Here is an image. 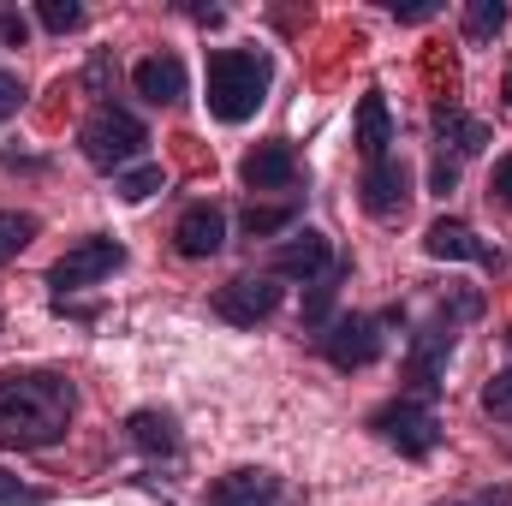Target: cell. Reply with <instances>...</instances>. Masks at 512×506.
I'll use <instances>...</instances> for the list:
<instances>
[{
	"label": "cell",
	"instance_id": "obj_1",
	"mask_svg": "<svg viewBox=\"0 0 512 506\" xmlns=\"http://www.w3.org/2000/svg\"><path fill=\"white\" fill-rule=\"evenodd\" d=\"M72 411H78V393L66 376H48V370L0 376V447H18V453L54 447L66 441Z\"/></svg>",
	"mask_w": 512,
	"mask_h": 506
},
{
	"label": "cell",
	"instance_id": "obj_2",
	"mask_svg": "<svg viewBox=\"0 0 512 506\" xmlns=\"http://www.w3.org/2000/svg\"><path fill=\"white\" fill-rule=\"evenodd\" d=\"M268 78H274V60L262 48H215L209 54V114L221 126H245L268 102Z\"/></svg>",
	"mask_w": 512,
	"mask_h": 506
},
{
	"label": "cell",
	"instance_id": "obj_3",
	"mask_svg": "<svg viewBox=\"0 0 512 506\" xmlns=\"http://www.w3.org/2000/svg\"><path fill=\"white\" fill-rule=\"evenodd\" d=\"M78 149H84V161L90 167H102V173H126L131 161H143V149H149V126L126 114V108H96L84 126H78Z\"/></svg>",
	"mask_w": 512,
	"mask_h": 506
},
{
	"label": "cell",
	"instance_id": "obj_4",
	"mask_svg": "<svg viewBox=\"0 0 512 506\" xmlns=\"http://www.w3.org/2000/svg\"><path fill=\"white\" fill-rule=\"evenodd\" d=\"M370 429L382 435L387 447H399L405 459H429L435 447H441V417H435V399H411V393H399V399H387L370 411Z\"/></svg>",
	"mask_w": 512,
	"mask_h": 506
},
{
	"label": "cell",
	"instance_id": "obj_5",
	"mask_svg": "<svg viewBox=\"0 0 512 506\" xmlns=\"http://www.w3.org/2000/svg\"><path fill=\"white\" fill-rule=\"evenodd\" d=\"M114 268H126V245H120V239H108V233H90V239H78L72 251L48 268V286L66 298V292H84V286L108 280Z\"/></svg>",
	"mask_w": 512,
	"mask_h": 506
},
{
	"label": "cell",
	"instance_id": "obj_6",
	"mask_svg": "<svg viewBox=\"0 0 512 506\" xmlns=\"http://www.w3.org/2000/svg\"><path fill=\"white\" fill-rule=\"evenodd\" d=\"M387 352V334L376 316H334L328 334H322V358L334 370H370Z\"/></svg>",
	"mask_w": 512,
	"mask_h": 506
},
{
	"label": "cell",
	"instance_id": "obj_7",
	"mask_svg": "<svg viewBox=\"0 0 512 506\" xmlns=\"http://www.w3.org/2000/svg\"><path fill=\"white\" fill-rule=\"evenodd\" d=\"M280 310V280L274 274H239L215 292V316L233 322V328H256Z\"/></svg>",
	"mask_w": 512,
	"mask_h": 506
},
{
	"label": "cell",
	"instance_id": "obj_8",
	"mask_svg": "<svg viewBox=\"0 0 512 506\" xmlns=\"http://www.w3.org/2000/svg\"><path fill=\"white\" fill-rule=\"evenodd\" d=\"M334 268V245L316 233V227H298V233H286L274 251H268V268L262 274H274V280H322Z\"/></svg>",
	"mask_w": 512,
	"mask_h": 506
},
{
	"label": "cell",
	"instance_id": "obj_9",
	"mask_svg": "<svg viewBox=\"0 0 512 506\" xmlns=\"http://www.w3.org/2000/svg\"><path fill=\"white\" fill-rule=\"evenodd\" d=\"M358 203H364L376 221H399V215H405V203H411V167H405L399 155L370 161V167H364V179H358Z\"/></svg>",
	"mask_w": 512,
	"mask_h": 506
},
{
	"label": "cell",
	"instance_id": "obj_10",
	"mask_svg": "<svg viewBox=\"0 0 512 506\" xmlns=\"http://www.w3.org/2000/svg\"><path fill=\"white\" fill-rule=\"evenodd\" d=\"M423 251L435 256V262H483V268H501V256L489 251L465 221H447V215L423 227Z\"/></svg>",
	"mask_w": 512,
	"mask_h": 506
},
{
	"label": "cell",
	"instance_id": "obj_11",
	"mask_svg": "<svg viewBox=\"0 0 512 506\" xmlns=\"http://www.w3.org/2000/svg\"><path fill=\"white\" fill-rule=\"evenodd\" d=\"M131 84L149 108H179L185 102V60L179 54H149L131 66Z\"/></svg>",
	"mask_w": 512,
	"mask_h": 506
},
{
	"label": "cell",
	"instance_id": "obj_12",
	"mask_svg": "<svg viewBox=\"0 0 512 506\" xmlns=\"http://www.w3.org/2000/svg\"><path fill=\"white\" fill-rule=\"evenodd\" d=\"M173 245H179V256H215L221 245H227V215L215 209V203H191L185 215H179V227H173Z\"/></svg>",
	"mask_w": 512,
	"mask_h": 506
},
{
	"label": "cell",
	"instance_id": "obj_13",
	"mask_svg": "<svg viewBox=\"0 0 512 506\" xmlns=\"http://www.w3.org/2000/svg\"><path fill=\"white\" fill-rule=\"evenodd\" d=\"M209 506H286V489L274 471H227L209 483Z\"/></svg>",
	"mask_w": 512,
	"mask_h": 506
},
{
	"label": "cell",
	"instance_id": "obj_14",
	"mask_svg": "<svg viewBox=\"0 0 512 506\" xmlns=\"http://www.w3.org/2000/svg\"><path fill=\"white\" fill-rule=\"evenodd\" d=\"M239 179H245L251 191H286V185L298 179V155H292V143H256L251 155L239 161Z\"/></svg>",
	"mask_w": 512,
	"mask_h": 506
},
{
	"label": "cell",
	"instance_id": "obj_15",
	"mask_svg": "<svg viewBox=\"0 0 512 506\" xmlns=\"http://www.w3.org/2000/svg\"><path fill=\"white\" fill-rule=\"evenodd\" d=\"M387 143H393L387 96H382V90H364V102H358V149H364V167H370V161H382V155H393Z\"/></svg>",
	"mask_w": 512,
	"mask_h": 506
},
{
	"label": "cell",
	"instance_id": "obj_16",
	"mask_svg": "<svg viewBox=\"0 0 512 506\" xmlns=\"http://www.w3.org/2000/svg\"><path fill=\"white\" fill-rule=\"evenodd\" d=\"M126 435H131V447H143V453H179V423L167 411H131Z\"/></svg>",
	"mask_w": 512,
	"mask_h": 506
},
{
	"label": "cell",
	"instance_id": "obj_17",
	"mask_svg": "<svg viewBox=\"0 0 512 506\" xmlns=\"http://www.w3.org/2000/svg\"><path fill=\"white\" fill-rule=\"evenodd\" d=\"M435 131H441V149L453 143V155H477L489 143V126L471 120L465 108H435Z\"/></svg>",
	"mask_w": 512,
	"mask_h": 506
},
{
	"label": "cell",
	"instance_id": "obj_18",
	"mask_svg": "<svg viewBox=\"0 0 512 506\" xmlns=\"http://www.w3.org/2000/svg\"><path fill=\"white\" fill-rule=\"evenodd\" d=\"M340 280H346V262H334L322 280H310V298H304V328H328V310L340 298Z\"/></svg>",
	"mask_w": 512,
	"mask_h": 506
},
{
	"label": "cell",
	"instance_id": "obj_19",
	"mask_svg": "<svg viewBox=\"0 0 512 506\" xmlns=\"http://www.w3.org/2000/svg\"><path fill=\"white\" fill-rule=\"evenodd\" d=\"M292 221H298V203H251L245 209V233L251 239H274V233H292Z\"/></svg>",
	"mask_w": 512,
	"mask_h": 506
},
{
	"label": "cell",
	"instance_id": "obj_20",
	"mask_svg": "<svg viewBox=\"0 0 512 506\" xmlns=\"http://www.w3.org/2000/svg\"><path fill=\"white\" fill-rule=\"evenodd\" d=\"M30 239H36V215L0 209V262H12L18 251H30Z\"/></svg>",
	"mask_w": 512,
	"mask_h": 506
},
{
	"label": "cell",
	"instance_id": "obj_21",
	"mask_svg": "<svg viewBox=\"0 0 512 506\" xmlns=\"http://www.w3.org/2000/svg\"><path fill=\"white\" fill-rule=\"evenodd\" d=\"M161 185H167V173H161L155 161H143V167H126V173L114 179V191H120L126 203H143V197H155Z\"/></svg>",
	"mask_w": 512,
	"mask_h": 506
},
{
	"label": "cell",
	"instance_id": "obj_22",
	"mask_svg": "<svg viewBox=\"0 0 512 506\" xmlns=\"http://www.w3.org/2000/svg\"><path fill=\"white\" fill-rule=\"evenodd\" d=\"M501 24H507V6H501V0H471V6H465V36H471V42H489Z\"/></svg>",
	"mask_w": 512,
	"mask_h": 506
},
{
	"label": "cell",
	"instance_id": "obj_23",
	"mask_svg": "<svg viewBox=\"0 0 512 506\" xmlns=\"http://www.w3.org/2000/svg\"><path fill=\"white\" fill-rule=\"evenodd\" d=\"M36 18H42L54 36H66V30H78V24H84V6H72V0H42V6H36Z\"/></svg>",
	"mask_w": 512,
	"mask_h": 506
},
{
	"label": "cell",
	"instance_id": "obj_24",
	"mask_svg": "<svg viewBox=\"0 0 512 506\" xmlns=\"http://www.w3.org/2000/svg\"><path fill=\"white\" fill-rule=\"evenodd\" d=\"M483 411L501 417V423H512V370H501V376L483 387Z\"/></svg>",
	"mask_w": 512,
	"mask_h": 506
},
{
	"label": "cell",
	"instance_id": "obj_25",
	"mask_svg": "<svg viewBox=\"0 0 512 506\" xmlns=\"http://www.w3.org/2000/svg\"><path fill=\"white\" fill-rule=\"evenodd\" d=\"M0 506H48V495L30 489V483H18L12 471H0Z\"/></svg>",
	"mask_w": 512,
	"mask_h": 506
},
{
	"label": "cell",
	"instance_id": "obj_26",
	"mask_svg": "<svg viewBox=\"0 0 512 506\" xmlns=\"http://www.w3.org/2000/svg\"><path fill=\"white\" fill-rule=\"evenodd\" d=\"M18 108H24V78L0 66V126H6V120H12Z\"/></svg>",
	"mask_w": 512,
	"mask_h": 506
},
{
	"label": "cell",
	"instance_id": "obj_27",
	"mask_svg": "<svg viewBox=\"0 0 512 506\" xmlns=\"http://www.w3.org/2000/svg\"><path fill=\"white\" fill-rule=\"evenodd\" d=\"M24 36H30V18L6 6V12H0V42H6V48H24Z\"/></svg>",
	"mask_w": 512,
	"mask_h": 506
},
{
	"label": "cell",
	"instance_id": "obj_28",
	"mask_svg": "<svg viewBox=\"0 0 512 506\" xmlns=\"http://www.w3.org/2000/svg\"><path fill=\"white\" fill-rule=\"evenodd\" d=\"M489 185H495V197L512 209V155H501V161H495V179H489Z\"/></svg>",
	"mask_w": 512,
	"mask_h": 506
},
{
	"label": "cell",
	"instance_id": "obj_29",
	"mask_svg": "<svg viewBox=\"0 0 512 506\" xmlns=\"http://www.w3.org/2000/svg\"><path fill=\"white\" fill-rule=\"evenodd\" d=\"M453 185H459V167H453V161H447V155H441V161H435V191H441V197H447V191H453Z\"/></svg>",
	"mask_w": 512,
	"mask_h": 506
},
{
	"label": "cell",
	"instance_id": "obj_30",
	"mask_svg": "<svg viewBox=\"0 0 512 506\" xmlns=\"http://www.w3.org/2000/svg\"><path fill=\"white\" fill-rule=\"evenodd\" d=\"M393 18L399 24H423V18H435V6H393Z\"/></svg>",
	"mask_w": 512,
	"mask_h": 506
},
{
	"label": "cell",
	"instance_id": "obj_31",
	"mask_svg": "<svg viewBox=\"0 0 512 506\" xmlns=\"http://www.w3.org/2000/svg\"><path fill=\"white\" fill-rule=\"evenodd\" d=\"M501 90H507V102H512V66H507V84H501Z\"/></svg>",
	"mask_w": 512,
	"mask_h": 506
},
{
	"label": "cell",
	"instance_id": "obj_32",
	"mask_svg": "<svg viewBox=\"0 0 512 506\" xmlns=\"http://www.w3.org/2000/svg\"><path fill=\"white\" fill-rule=\"evenodd\" d=\"M507 340H512V334H507Z\"/></svg>",
	"mask_w": 512,
	"mask_h": 506
}]
</instances>
